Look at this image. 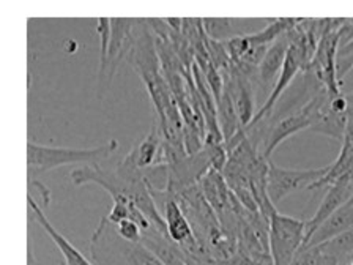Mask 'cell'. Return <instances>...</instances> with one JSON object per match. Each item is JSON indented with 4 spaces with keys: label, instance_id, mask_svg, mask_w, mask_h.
<instances>
[{
    "label": "cell",
    "instance_id": "cell-1",
    "mask_svg": "<svg viewBox=\"0 0 353 265\" xmlns=\"http://www.w3.org/2000/svg\"><path fill=\"white\" fill-rule=\"evenodd\" d=\"M119 141L110 139L106 144L93 148H70V147H49L33 141L27 142V164L32 175L33 173H48V170L62 168L70 164L101 166L114 152H117Z\"/></svg>",
    "mask_w": 353,
    "mask_h": 265
},
{
    "label": "cell",
    "instance_id": "cell-2",
    "mask_svg": "<svg viewBox=\"0 0 353 265\" xmlns=\"http://www.w3.org/2000/svg\"><path fill=\"white\" fill-rule=\"evenodd\" d=\"M268 223V248L273 265H290L305 246L306 221L276 212Z\"/></svg>",
    "mask_w": 353,
    "mask_h": 265
},
{
    "label": "cell",
    "instance_id": "cell-3",
    "mask_svg": "<svg viewBox=\"0 0 353 265\" xmlns=\"http://www.w3.org/2000/svg\"><path fill=\"white\" fill-rule=\"evenodd\" d=\"M150 193L154 199V204H157V207L159 208L165 221V229H168L169 239L176 243L188 254H192V256L201 259H213L207 253L205 248L199 243L190 219H188L186 213L180 207V204L176 202L172 193L152 190Z\"/></svg>",
    "mask_w": 353,
    "mask_h": 265
},
{
    "label": "cell",
    "instance_id": "cell-4",
    "mask_svg": "<svg viewBox=\"0 0 353 265\" xmlns=\"http://www.w3.org/2000/svg\"><path fill=\"white\" fill-rule=\"evenodd\" d=\"M331 164L317 169H287L270 161L267 177V193L274 206L298 190H309L314 184L330 173Z\"/></svg>",
    "mask_w": 353,
    "mask_h": 265
},
{
    "label": "cell",
    "instance_id": "cell-5",
    "mask_svg": "<svg viewBox=\"0 0 353 265\" xmlns=\"http://www.w3.org/2000/svg\"><path fill=\"white\" fill-rule=\"evenodd\" d=\"M132 27H134V19H112V37H110L109 44L106 76H104L103 84L97 87V95L99 99L104 98L110 88L115 71H117L121 60L128 57L132 44Z\"/></svg>",
    "mask_w": 353,
    "mask_h": 265
},
{
    "label": "cell",
    "instance_id": "cell-6",
    "mask_svg": "<svg viewBox=\"0 0 353 265\" xmlns=\"http://www.w3.org/2000/svg\"><path fill=\"white\" fill-rule=\"evenodd\" d=\"M353 197V177L350 174H344L339 177L334 184L328 186L327 195L323 196L322 202H320L319 208L314 213V217L306 221V242L305 245L311 239L314 232H316L325 221H327L331 215L338 212L345 204H349Z\"/></svg>",
    "mask_w": 353,
    "mask_h": 265
},
{
    "label": "cell",
    "instance_id": "cell-7",
    "mask_svg": "<svg viewBox=\"0 0 353 265\" xmlns=\"http://www.w3.org/2000/svg\"><path fill=\"white\" fill-rule=\"evenodd\" d=\"M289 46H290V40L289 37H287V33H284L283 37H279L278 40L270 44L262 63L259 65L257 84H261L263 88L272 87L273 90L276 81H278V77L281 75V70H283Z\"/></svg>",
    "mask_w": 353,
    "mask_h": 265
},
{
    "label": "cell",
    "instance_id": "cell-8",
    "mask_svg": "<svg viewBox=\"0 0 353 265\" xmlns=\"http://www.w3.org/2000/svg\"><path fill=\"white\" fill-rule=\"evenodd\" d=\"M27 202H29V208L33 217H35L37 223L41 226L49 237H51V240L55 243V246H57L59 251L62 253V256L65 259V265H95L92 261H88L84 254L77 250V248H74V245H71V243L54 228L51 221L46 218V215L43 213V210L38 207V204L33 201V197L30 195L27 197Z\"/></svg>",
    "mask_w": 353,
    "mask_h": 265
},
{
    "label": "cell",
    "instance_id": "cell-9",
    "mask_svg": "<svg viewBox=\"0 0 353 265\" xmlns=\"http://www.w3.org/2000/svg\"><path fill=\"white\" fill-rule=\"evenodd\" d=\"M141 243L147 246L164 265H188L186 254L181 248L154 228L142 230Z\"/></svg>",
    "mask_w": 353,
    "mask_h": 265
},
{
    "label": "cell",
    "instance_id": "cell-10",
    "mask_svg": "<svg viewBox=\"0 0 353 265\" xmlns=\"http://www.w3.org/2000/svg\"><path fill=\"white\" fill-rule=\"evenodd\" d=\"M163 144L164 136L161 128L158 124H154L150 132L141 141H136L128 153L134 158L137 168L145 169L153 164L163 163Z\"/></svg>",
    "mask_w": 353,
    "mask_h": 265
},
{
    "label": "cell",
    "instance_id": "cell-11",
    "mask_svg": "<svg viewBox=\"0 0 353 265\" xmlns=\"http://www.w3.org/2000/svg\"><path fill=\"white\" fill-rule=\"evenodd\" d=\"M353 229V202L345 204L314 232L305 246H317Z\"/></svg>",
    "mask_w": 353,
    "mask_h": 265
},
{
    "label": "cell",
    "instance_id": "cell-12",
    "mask_svg": "<svg viewBox=\"0 0 353 265\" xmlns=\"http://www.w3.org/2000/svg\"><path fill=\"white\" fill-rule=\"evenodd\" d=\"M347 126V115L336 114L330 109V97L327 98L322 106L319 108L316 119L311 126V131L319 132V135L333 137L336 141L344 139V132Z\"/></svg>",
    "mask_w": 353,
    "mask_h": 265
},
{
    "label": "cell",
    "instance_id": "cell-13",
    "mask_svg": "<svg viewBox=\"0 0 353 265\" xmlns=\"http://www.w3.org/2000/svg\"><path fill=\"white\" fill-rule=\"evenodd\" d=\"M216 114H218L219 128L223 131V136H224V144H228L232 137H234L236 132L243 128V126L240 124L239 114H236L234 103H232L230 97L225 92L223 98L216 103Z\"/></svg>",
    "mask_w": 353,
    "mask_h": 265
},
{
    "label": "cell",
    "instance_id": "cell-14",
    "mask_svg": "<svg viewBox=\"0 0 353 265\" xmlns=\"http://www.w3.org/2000/svg\"><path fill=\"white\" fill-rule=\"evenodd\" d=\"M97 32L99 35V68H98V84H97L98 87L103 84L104 76H106L109 44H110V37H112V19L98 18Z\"/></svg>",
    "mask_w": 353,
    "mask_h": 265
},
{
    "label": "cell",
    "instance_id": "cell-15",
    "mask_svg": "<svg viewBox=\"0 0 353 265\" xmlns=\"http://www.w3.org/2000/svg\"><path fill=\"white\" fill-rule=\"evenodd\" d=\"M202 27L205 30L207 37L212 38L214 41H228L230 38L239 37L234 30L235 19H212V18H203Z\"/></svg>",
    "mask_w": 353,
    "mask_h": 265
},
{
    "label": "cell",
    "instance_id": "cell-16",
    "mask_svg": "<svg viewBox=\"0 0 353 265\" xmlns=\"http://www.w3.org/2000/svg\"><path fill=\"white\" fill-rule=\"evenodd\" d=\"M224 44H225V49H228L232 65H239L243 60V57L246 55V52L251 49L252 41L250 35H239V37L230 38L228 41H224Z\"/></svg>",
    "mask_w": 353,
    "mask_h": 265
},
{
    "label": "cell",
    "instance_id": "cell-17",
    "mask_svg": "<svg viewBox=\"0 0 353 265\" xmlns=\"http://www.w3.org/2000/svg\"><path fill=\"white\" fill-rule=\"evenodd\" d=\"M203 75H205L207 84L210 87V92H212V95L214 98V103H218L224 95V75H223V71H219V70L214 68L213 65H210L208 68L203 71Z\"/></svg>",
    "mask_w": 353,
    "mask_h": 265
},
{
    "label": "cell",
    "instance_id": "cell-18",
    "mask_svg": "<svg viewBox=\"0 0 353 265\" xmlns=\"http://www.w3.org/2000/svg\"><path fill=\"white\" fill-rule=\"evenodd\" d=\"M115 228H117L119 235L123 240L131 242V243H141L142 229L134 223V221L125 219V221H121V223L115 226Z\"/></svg>",
    "mask_w": 353,
    "mask_h": 265
},
{
    "label": "cell",
    "instance_id": "cell-19",
    "mask_svg": "<svg viewBox=\"0 0 353 265\" xmlns=\"http://www.w3.org/2000/svg\"><path fill=\"white\" fill-rule=\"evenodd\" d=\"M352 70H353V54L349 55V57L338 60V77H339L341 84H342V77H344Z\"/></svg>",
    "mask_w": 353,
    "mask_h": 265
},
{
    "label": "cell",
    "instance_id": "cell-20",
    "mask_svg": "<svg viewBox=\"0 0 353 265\" xmlns=\"http://www.w3.org/2000/svg\"><path fill=\"white\" fill-rule=\"evenodd\" d=\"M342 265H353V256H350L349 259H347V261L342 264Z\"/></svg>",
    "mask_w": 353,
    "mask_h": 265
},
{
    "label": "cell",
    "instance_id": "cell-21",
    "mask_svg": "<svg viewBox=\"0 0 353 265\" xmlns=\"http://www.w3.org/2000/svg\"><path fill=\"white\" fill-rule=\"evenodd\" d=\"M350 202H353V197H352V201H350Z\"/></svg>",
    "mask_w": 353,
    "mask_h": 265
}]
</instances>
